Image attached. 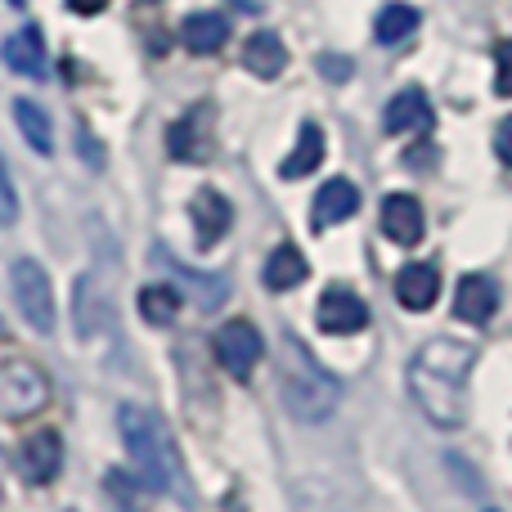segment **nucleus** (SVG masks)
<instances>
[{
  "label": "nucleus",
  "mask_w": 512,
  "mask_h": 512,
  "mask_svg": "<svg viewBox=\"0 0 512 512\" xmlns=\"http://www.w3.org/2000/svg\"><path fill=\"white\" fill-rule=\"evenodd\" d=\"M477 364V342L468 337H432L409 360V391L427 423L463 427L468 418V373Z\"/></svg>",
  "instance_id": "1"
},
{
  "label": "nucleus",
  "mask_w": 512,
  "mask_h": 512,
  "mask_svg": "<svg viewBox=\"0 0 512 512\" xmlns=\"http://www.w3.org/2000/svg\"><path fill=\"white\" fill-rule=\"evenodd\" d=\"M279 387H283L288 409L301 423H324V418H333L337 405H342V382H337L297 337H283V346H279Z\"/></svg>",
  "instance_id": "2"
},
{
  "label": "nucleus",
  "mask_w": 512,
  "mask_h": 512,
  "mask_svg": "<svg viewBox=\"0 0 512 512\" xmlns=\"http://www.w3.org/2000/svg\"><path fill=\"white\" fill-rule=\"evenodd\" d=\"M117 427H122V441H126V450H131V463L144 486L176 490L180 468H176V450H171V436H167V427H162V418L153 414V409L122 405L117 409Z\"/></svg>",
  "instance_id": "3"
},
{
  "label": "nucleus",
  "mask_w": 512,
  "mask_h": 512,
  "mask_svg": "<svg viewBox=\"0 0 512 512\" xmlns=\"http://www.w3.org/2000/svg\"><path fill=\"white\" fill-rule=\"evenodd\" d=\"M50 378H45L41 364L32 360H5L0 364V418L18 423V418H32L50 405Z\"/></svg>",
  "instance_id": "4"
},
{
  "label": "nucleus",
  "mask_w": 512,
  "mask_h": 512,
  "mask_svg": "<svg viewBox=\"0 0 512 512\" xmlns=\"http://www.w3.org/2000/svg\"><path fill=\"white\" fill-rule=\"evenodd\" d=\"M9 288H14V301H18L27 324H32L36 333H50L54 328V288H50V274L41 270V261H32V256L14 261Z\"/></svg>",
  "instance_id": "5"
},
{
  "label": "nucleus",
  "mask_w": 512,
  "mask_h": 512,
  "mask_svg": "<svg viewBox=\"0 0 512 512\" xmlns=\"http://www.w3.org/2000/svg\"><path fill=\"white\" fill-rule=\"evenodd\" d=\"M212 346H216V364H221L230 378H239V382L252 378V369L261 364V355H265L261 333H256V324H248V319H230V324L216 333Z\"/></svg>",
  "instance_id": "6"
},
{
  "label": "nucleus",
  "mask_w": 512,
  "mask_h": 512,
  "mask_svg": "<svg viewBox=\"0 0 512 512\" xmlns=\"http://www.w3.org/2000/svg\"><path fill=\"white\" fill-rule=\"evenodd\" d=\"M315 319L328 337H346V333H360V328L369 324V306H364L360 292L333 283V288H324V297H319Z\"/></svg>",
  "instance_id": "7"
},
{
  "label": "nucleus",
  "mask_w": 512,
  "mask_h": 512,
  "mask_svg": "<svg viewBox=\"0 0 512 512\" xmlns=\"http://www.w3.org/2000/svg\"><path fill=\"white\" fill-rule=\"evenodd\" d=\"M212 149H216V140H212V108H194V113H185L176 126L167 131V153L176 162H207L212 158Z\"/></svg>",
  "instance_id": "8"
},
{
  "label": "nucleus",
  "mask_w": 512,
  "mask_h": 512,
  "mask_svg": "<svg viewBox=\"0 0 512 512\" xmlns=\"http://www.w3.org/2000/svg\"><path fill=\"white\" fill-rule=\"evenodd\" d=\"M63 468V441L59 432H32L18 445V472L27 486H50Z\"/></svg>",
  "instance_id": "9"
},
{
  "label": "nucleus",
  "mask_w": 512,
  "mask_h": 512,
  "mask_svg": "<svg viewBox=\"0 0 512 512\" xmlns=\"http://www.w3.org/2000/svg\"><path fill=\"white\" fill-rule=\"evenodd\" d=\"M432 126H436V113L423 90H400L387 104V113H382V131L387 135H427Z\"/></svg>",
  "instance_id": "10"
},
{
  "label": "nucleus",
  "mask_w": 512,
  "mask_h": 512,
  "mask_svg": "<svg viewBox=\"0 0 512 512\" xmlns=\"http://www.w3.org/2000/svg\"><path fill=\"white\" fill-rule=\"evenodd\" d=\"M355 212H360V189H355L346 176H337L315 194V207H310V230L315 234L333 230V225H342L346 216H355Z\"/></svg>",
  "instance_id": "11"
},
{
  "label": "nucleus",
  "mask_w": 512,
  "mask_h": 512,
  "mask_svg": "<svg viewBox=\"0 0 512 512\" xmlns=\"http://www.w3.org/2000/svg\"><path fill=\"white\" fill-rule=\"evenodd\" d=\"M189 216H194V230H198V243H203V248H216L234 225V207L221 189H203V194H194Z\"/></svg>",
  "instance_id": "12"
},
{
  "label": "nucleus",
  "mask_w": 512,
  "mask_h": 512,
  "mask_svg": "<svg viewBox=\"0 0 512 512\" xmlns=\"http://www.w3.org/2000/svg\"><path fill=\"white\" fill-rule=\"evenodd\" d=\"M495 310H499V288L486 274H468V279L459 283V292H454V315H459L463 324H490Z\"/></svg>",
  "instance_id": "13"
},
{
  "label": "nucleus",
  "mask_w": 512,
  "mask_h": 512,
  "mask_svg": "<svg viewBox=\"0 0 512 512\" xmlns=\"http://www.w3.org/2000/svg\"><path fill=\"white\" fill-rule=\"evenodd\" d=\"M382 234L391 243H400V248L423 239V207H418L414 194H391L382 203Z\"/></svg>",
  "instance_id": "14"
},
{
  "label": "nucleus",
  "mask_w": 512,
  "mask_h": 512,
  "mask_svg": "<svg viewBox=\"0 0 512 512\" xmlns=\"http://www.w3.org/2000/svg\"><path fill=\"white\" fill-rule=\"evenodd\" d=\"M396 297H400V306H409V310H432L436 297H441V274H436V265H427V261L405 265V270L396 274Z\"/></svg>",
  "instance_id": "15"
},
{
  "label": "nucleus",
  "mask_w": 512,
  "mask_h": 512,
  "mask_svg": "<svg viewBox=\"0 0 512 512\" xmlns=\"http://www.w3.org/2000/svg\"><path fill=\"white\" fill-rule=\"evenodd\" d=\"M180 41H185L189 54H216L225 41H230V18L216 14V9H203V14H189L185 27H180Z\"/></svg>",
  "instance_id": "16"
},
{
  "label": "nucleus",
  "mask_w": 512,
  "mask_h": 512,
  "mask_svg": "<svg viewBox=\"0 0 512 512\" xmlns=\"http://www.w3.org/2000/svg\"><path fill=\"white\" fill-rule=\"evenodd\" d=\"M243 68H248L252 77L274 81L283 68H288V45H283L274 32H252L248 41H243Z\"/></svg>",
  "instance_id": "17"
},
{
  "label": "nucleus",
  "mask_w": 512,
  "mask_h": 512,
  "mask_svg": "<svg viewBox=\"0 0 512 512\" xmlns=\"http://www.w3.org/2000/svg\"><path fill=\"white\" fill-rule=\"evenodd\" d=\"M5 63L23 77H45V41H41V27H18L14 36L5 41Z\"/></svg>",
  "instance_id": "18"
},
{
  "label": "nucleus",
  "mask_w": 512,
  "mask_h": 512,
  "mask_svg": "<svg viewBox=\"0 0 512 512\" xmlns=\"http://www.w3.org/2000/svg\"><path fill=\"white\" fill-rule=\"evenodd\" d=\"M324 162V131H319L315 122H306L297 131V144H292V153L283 158V180H301V176H310V171Z\"/></svg>",
  "instance_id": "19"
},
{
  "label": "nucleus",
  "mask_w": 512,
  "mask_h": 512,
  "mask_svg": "<svg viewBox=\"0 0 512 512\" xmlns=\"http://www.w3.org/2000/svg\"><path fill=\"white\" fill-rule=\"evenodd\" d=\"M306 256H301L292 243H283V248H274L270 252V261H265V288L270 292H288V288H297L301 279H306Z\"/></svg>",
  "instance_id": "20"
},
{
  "label": "nucleus",
  "mask_w": 512,
  "mask_h": 512,
  "mask_svg": "<svg viewBox=\"0 0 512 512\" xmlns=\"http://www.w3.org/2000/svg\"><path fill=\"white\" fill-rule=\"evenodd\" d=\"M14 122H18L23 140L32 144L36 153H54V131H50V117H45L41 104H32V99H14Z\"/></svg>",
  "instance_id": "21"
},
{
  "label": "nucleus",
  "mask_w": 512,
  "mask_h": 512,
  "mask_svg": "<svg viewBox=\"0 0 512 512\" xmlns=\"http://www.w3.org/2000/svg\"><path fill=\"white\" fill-rule=\"evenodd\" d=\"M140 315L149 319V324L167 328L171 319L180 315V288H171V283H149V288H140Z\"/></svg>",
  "instance_id": "22"
},
{
  "label": "nucleus",
  "mask_w": 512,
  "mask_h": 512,
  "mask_svg": "<svg viewBox=\"0 0 512 512\" xmlns=\"http://www.w3.org/2000/svg\"><path fill=\"white\" fill-rule=\"evenodd\" d=\"M373 32H378V41H387V45L405 41L409 32H418V9H409V5H382Z\"/></svg>",
  "instance_id": "23"
},
{
  "label": "nucleus",
  "mask_w": 512,
  "mask_h": 512,
  "mask_svg": "<svg viewBox=\"0 0 512 512\" xmlns=\"http://www.w3.org/2000/svg\"><path fill=\"white\" fill-rule=\"evenodd\" d=\"M167 265L189 283V288H194V297H198V306H203V310H216L225 301V283L221 279H198V274L189 270V265H180L176 256H167Z\"/></svg>",
  "instance_id": "24"
},
{
  "label": "nucleus",
  "mask_w": 512,
  "mask_h": 512,
  "mask_svg": "<svg viewBox=\"0 0 512 512\" xmlns=\"http://www.w3.org/2000/svg\"><path fill=\"white\" fill-rule=\"evenodd\" d=\"M495 90L504 99H512V41L495 45Z\"/></svg>",
  "instance_id": "25"
},
{
  "label": "nucleus",
  "mask_w": 512,
  "mask_h": 512,
  "mask_svg": "<svg viewBox=\"0 0 512 512\" xmlns=\"http://www.w3.org/2000/svg\"><path fill=\"white\" fill-rule=\"evenodd\" d=\"M14 221H18V194H14L5 158H0V225H14Z\"/></svg>",
  "instance_id": "26"
},
{
  "label": "nucleus",
  "mask_w": 512,
  "mask_h": 512,
  "mask_svg": "<svg viewBox=\"0 0 512 512\" xmlns=\"http://www.w3.org/2000/svg\"><path fill=\"white\" fill-rule=\"evenodd\" d=\"M495 153L504 167H512V117H504V122L495 126Z\"/></svg>",
  "instance_id": "27"
},
{
  "label": "nucleus",
  "mask_w": 512,
  "mask_h": 512,
  "mask_svg": "<svg viewBox=\"0 0 512 512\" xmlns=\"http://www.w3.org/2000/svg\"><path fill=\"white\" fill-rule=\"evenodd\" d=\"M68 9L72 14H81V18H95V14H104L108 9V0H68Z\"/></svg>",
  "instance_id": "28"
},
{
  "label": "nucleus",
  "mask_w": 512,
  "mask_h": 512,
  "mask_svg": "<svg viewBox=\"0 0 512 512\" xmlns=\"http://www.w3.org/2000/svg\"><path fill=\"white\" fill-rule=\"evenodd\" d=\"M319 68H324L328 77H351V63H342V59H328V54H324V59H319Z\"/></svg>",
  "instance_id": "29"
},
{
  "label": "nucleus",
  "mask_w": 512,
  "mask_h": 512,
  "mask_svg": "<svg viewBox=\"0 0 512 512\" xmlns=\"http://www.w3.org/2000/svg\"><path fill=\"white\" fill-rule=\"evenodd\" d=\"M432 153H436V149H409L405 162H409V167H427V158H432Z\"/></svg>",
  "instance_id": "30"
},
{
  "label": "nucleus",
  "mask_w": 512,
  "mask_h": 512,
  "mask_svg": "<svg viewBox=\"0 0 512 512\" xmlns=\"http://www.w3.org/2000/svg\"><path fill=\"white\" fill-rule=\"evenodd\" d=\"M14 5H23V0H14Z\"/></svg>",
  "instance_id": "31"
}]
</instances>
